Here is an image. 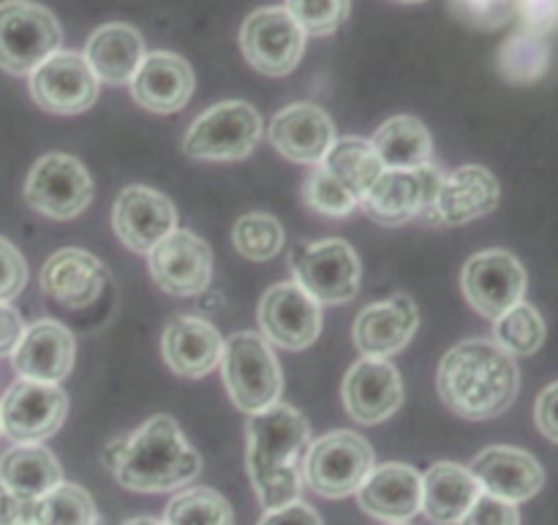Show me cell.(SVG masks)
I'll return each mask as SVG.
<instances>
[{"label":"cell","instance_id":"obj_1","mask_svg":"<svg viewBox=\"0 0 558 525\" xmlns=\"http://www.w3.org/2000/svg\"><path fill=\"white\" fill-rule=\"evenodd\" d=\"M436 390L452 414L472 423L496 419L521 390L518 359L488 338H469L441 357Z\"/></svg>","mask_w":558,"mask_h":525},{"label":"cell","instance_id":"obj_2","mask_svg":"<svg viewBox=\"0 0 558 525\" xmlns=\"http://www.w3.org/2000/svg\"><path fill=\"white\" fill-rule=\"evenodd\" d=\"M104 466L125 490L172 493L199 477L202 457L169 414H156L131 436L109 441Z\"/></svg>","mask_w":558,"mask_h":525},{"label":"cell","instance_id":"obj_3","mask_svg":"<svg viewBox=\"0 0 558 525\" xmlns=\"http://www.w3.org/2000/svg\"><path fill=\"white\" fill-rule=\"evenodd\" d=\"M248 436V474L262 510H281L300 501L303 490V457L311 444V425L289 403L259 414H251L245 425Z\"/></svg>","mask_w":558,"mask_h":525},{"label":"cell","instance_id":"obj_4","mask_svg":"<svg viewBox=\"0 0 558 525\" xmlns=\"http://www.w3.org/2000/svg\"><path fill=\"white\" fill-rule=\"evenodd\" d=\"M221 376L234 408L248 417L281 401V363L272 354L270 343L256 332H234L229 341H223Z\"/></svg>","mask_w":558,"mask_h":525},{"label":"cell","instance_id":"obj_5","mask_svg":"<svg viewBox=\"0 0 558 525\" xmlns=\"http://www.w3.org/2000/svg\"><path fill=\"white\" fill-rule=\"evenodd\" d=\"M63 47L58 16L33 0L0 3V69L14 76H31L38 65Z\"/></svg>","mask_w":558,"mask_h":525},{"label":"cell","instance_id":"obj_6","mask_svg":"<svg viewBox=\"0 0 558 525\" xmlns=\"http://www.w3.org/2000/svg\"><path fill=\"white\" fill-rule=\"evenodd\" d=\"M294 283L319 305H347L357 297L363 265L347 240L294 245L289 254Z\"/></svg>","mask_w":558,"mask_h":525},{"label":"cell","instance_id":"obj_7","mask_svg":"<svg viewBox=\"0 0 558 525\" xmlns=\"http://www.w3.org/2000/svg\"><path fill=\"white\" fill-rule=\"evenodd\" d=\"M374 468V447L352 430H332L308 444L303 483L322 499H347L360 490Z\"/></svg>","mask_w":558,"mask_h":525},{"label":"cell","instance_id":"obj_8","mask_svg":"<svg viewBox=\"0 0 558 525\" xmlns=\"http://www.w3.org/2000/svg\"><path fill=\"white\" fill-rule=\"evenodd\" d=\"M262 139V114L248 101H221L191 123L183 152L194 161H240Z\"/></svg>","mask_w":558,"mask_h":525},{"label":"cell","instance_id":"obj_9","mask_svg":"<svg viewBox=\"0 0 558 525\" xmlns=\"http://www.w3.org/2000/svg\"><path fill=\"white\" fill-rule=\"evenodd\" d=\"M445 174L425 163L417 169H385L368 194L363 196L360 207L371 221L381 227H403V223L423 218L430 221L436 196H439Z\"/></svg>","mask_w":558,"mask_h":525},{"label":"cell","instance_id":"obj_10","mask_svg":"<svg viewBox=\"0 0 558 525\" xmlns=\"http://www.w3.org/2000/svg\"><path fill=\"white\" fill-rule=\"evenodd\" d=\"M25 202L41 216L71 221L90 207L93 178L80 158L69 152H47L27 172Z\"/></svg>","mask_w":558,"mask_h":525},{"label":"cell","instance_id":"obj_11","mask_svg":"<svg viewBox=\"0 0 558 525\" xmlns=\"http://www.w3.org/2000/svg\"><path fill=\"white\" fill-rule=\"evenodd\" d=\"M69 417V395L58 384L16 379L0 398V434L14 444H41Z\"/></svg>","mask_w":558,"mask_h":525},{"label":"cell","instance_id":"obj_12","mask_svg":"<svg viewBox=\"0 0 558 525\" xmlns=\"http://www.w3.org/2000/svg\"><path fill=\"white\" fill-rule=\"evenodd\" d=\"M240 49L248 65L265 76H287L305 54V33L283 5H265L245 16Z\"/></svg>","mask_w":558,"mask_h":525},{"label":"cell","instance_id":"obj_13","mask_svg":"<svg viewBox=\"0 0 558 525\" xmlns=\"http://www.w3.org/2000/svg\"><path fill=\"white\" fill-rule=\"evenodd\" d=\"M529 278L521 259L505 248H488L474 254L463 265L461 289L466 303L485 319L496 321L512 305L526 297Z\"/></svg>","mask_w":558,"mask_h":525},{"label":"cell","instance_id":"obj_14","mask_svg":"<svg viewBox=\"0 0 558 525\" xmlns=\"http://www.w3.org/2000/svg\"><path fill=\"white\" fill-rule=\"evenodd\" d=\"M147 270L169 297H196L213 281V251L199 234L174 229L147 254Z\"/></svg>","mask_w":558,"mask_h":525},{"label":"cell","instance_id":"obj_15","mask_svg":"<svg viewBox=\"0 0 558 525\" xmlns=\"http://www.w3.org/2000/svg\"><path fill=\"white\" fill-rule=\"evenodd\" d=\"M259 330L270 346L303 352L322 335V305L294 281L276 283L259 303Z\"/></svg>","mask_w":558,"mask_h":525},{"label":"cell","instance_id":"obj_16","mask_svg":"<svg viewBox=\"0 0 558 525\" xmlns=\"http://www.w3.org/2000/svg\"><path fill=\"white\" fill-rule=\"evenodd\" d=\"M96 74L80 52H54L31 74V96L44 112L82 114L98 98Z\"/></svg>","mask_w":558,"mask_h":525},{"label":"cell","instance_id":"obj_17","mask_svg":"<svg viewBox=\"0 0 558 525\" xmlns=\"http://www.w3.org/2000/svg\"><path fill=\"white\" fill-rule=\"evenodd\" d=\"M112 227L125 248L147 256L178 229V210L161 191L147 188V185H129L120 191L112 207Z\"/></svg>","mask_w":558,"mask_h":525},{"label":"cell","instance_id":"obj_18","mask_svg":"<svg viewBox=\"0 0 558 525\" xmlns=\"http://www.w3.org/2000/svg\"><path fill=\"white\" fill-rule=\"evenodd\" d=\"M343 408L360 425L390 419L403 403V381L390 359L360 357L343 376Z\"/></svg>","mask_w":558,"mask_h":525},{"label":"cell","instance_id":"obj_19","mask_svg":"<svg viewBox=\"0 0 558 525\" xmlns=\"http://www.w3.org/2000/svg\"><path fill=\"white\" fill-rule=\"evenodd\" d=\"M420 310L409 294H392L390 300L365 305L352 327L354 346L363 357L390 359L403 352L417 335Z\"/></svg>","mask_w":558,"mask_h":525},{"label":"cell","instance_id":"obj_20","mask_svg":"<svg viewBox=\"0 0 558 525\" xmlns=\"http://www.w3.org/2000/svg\"><path fill=\"white\" fill-rule=\"evenodd\" d=\"M480 490L510 504L532 501L543 490L545 472L537 457L518 447H485L469 466Z\"/></svg>","mask_w":558,"mask_h":525},{"label":"cell","instance_id":"obj_21","mask_svg":"<svg viewBox=\"0 0 558 525\" xmlns=\"http://www.w3.org/2000/svg\"><path fill=\"white\" fill-rule=\"evenodd\" d=\"M76 359V341L60 321L41 319L25 327V335L11 354V365L20 379L60 384L69 379Z\"/></svg>","mask_w":558,"mask_h":525},{"label":"cell","instance_id":"obj_22","mask_svg":"<svg viewBox=\"0 0 558 525\" xmlns=\"http://www.w3.org/2000/svg\"><path fill=\"white\" fill-rule=\"evenodd\" d=\"M109 281V270L98 256L82 248H60L44 261L41 276V292L49 300L60 303L63 308L80 310L87 308L98 300Z\"/></svg>","mask_w":558,"mask_h":525},{"label":"cell","instance_id":"obj_23","mask_svg":"<svg viewBox=\"0 0 558 525\" xmlns=\"http://www.w3.org/2000/svg\"><path fill=\"white\" fill-rule=\"evenodd\" d=\"M499 199L501 188L496 174L477 163H466V167H458L445 174L428 223L466 227V223L494 212L499 207Z\"/></svg>","mask_w":558,"mask_h":525},{"label":"cell","instance_id":"obj_24","mask_svg":"<svg viewBox=\"0 0 558 525\" xmlns=\"http://www.w3.org/2000/svg\"><path fill=\"white\" fill-rule=\"evenodd\" d=\"M270 142L289 161L316 167L336 142V123L316 103H289L281 112L272 114Z\"/></svg>","mask_w":558,"mask_h":525},{"label":"cell","instance_id":"obj_25","mask_svg":"<svg viewBox=\"0 0 558 525\" xmlns=\"http://www.w3.org/2000/svg\"><path fill=\"white\" fill-rule=\"evenodd\" d=\"M131 98L156 114H174L194 96V71L174 52H147L129 82Z\"/></svg>","mask_w":558,"mask_h":525},{"label":"cell","instance_id":"obj_26","mask_svg":"<svg viewBox=\"0 0 558 525\" xmlns=\"http://www.w3.org/2000/svg\"><path fill=\"white\" fill-rule=\"evenodd\" d=\"M360 510L385 523H409L423 510V477L407 463L374 466L357 493Z\"/></svg>","mask_w":558,"mask_h":525},{"label":"cell","instance_id":"obj_27","mask_svg":"<svg viewBox=\"0 0 558 525\" xmlns=\"http://www.w3.org/2000/svg\"><path fill=\"white\" fill-rule=\"evenodd\" d=\"M161 354L169 370L183 379H205L221 365L223 338L199 316H174L161 335Z\"/></svg>","mask_w":558,"mask_h":525},{"label":"cell","instance_id":"obj_28","mask_svg":"<svg viewBox=\"0 0 558 525\" xmlns=\"http://www.w3.org/2000/svg\"><path fill=\"white\" fill-rule=\"evenodd\" d=\"M145 54V38L125 22L101 25L85 44L87 65L104 85H129Z\"/></svg>","mask_w":558,"mask_h":525},{"label":"cell","instance_id":"obj_29","mask_svg":"<svg viewBox=\"0 0 558 525\" xmlns=\"http://www.w3.org/2000/svg\"><path fill=\"white\" fill-rule=\"evenodd\" d=\"M483 493L477 479L461 463H434L423 474V510L436 525H458L463 521L477 496Z\"/></svg>","mask_w":558,"mask_h":525},{"label":"cell","instance_id":"obj_30","mask_svg":"<svg viewBox=\"0 0 558 525\" xmlns=\"http://www.w3.org/2000/svg\"><path fill=\"white\" fill-rule=\"evenodd\" d=\"M60 483L63 468L44 444H16L0 455V485L20 499H44Z\"/></svg>","mask_w":558,"mask_h":525},{"label":"cell","instance_id":"obj_31","mask_svg":"<svg viewBox=\"0 0 558 525\" xmlns=\"http://www.w3.org/2000/svg\"><path fill=\"white\" fill-rule=\"evenodd\" d=\"M371 147L385 169H417L434 158V136L423 120L412 114H396L381 123Z\"/></svg>","mask_w":558,"mask_h":525},{"label":"cell","instance_id":"obj_32","mask_svg":"<svg viewBox=\"0 0 558 525\" xmlns=\"http://www.w3.org/2000/svg\"><path fill=\"white\" fill-rule=\"evenodd\" d=\"M322 167H325L332 178L341 180L360 202L368 194L371 185L379 180V174L385 172V167H381V161L376 158L371 142L360 139V136H343V139L332 142L327 156L322 158Z\"/></svg>","mask_w":558,"mask_h":525},{"label":"cell","instance_id":"obj_33","mask_svg":"<svg viewBox=\"0 0 558 525\" xmlns=\"http://www.w3.org/2000/svg\"><path fill=\"white\" fill-rule=\"evenodd\" d=\"M548 327L543 314L532 303L512 305L507 314L494 321V341L505 349L510 357H532L543 349Z\"/></svg>","mask_w":558,"mask_h":525},{"label":"cell","instance_id":"obj_34","mask_svg":"<svg viewBox=\"0 0 558 525\" xmlns=\"http://www.w3.org/2000/svg\"><path fill=\"white\" fill-rule=\"evenodd\" d=\"M499 71L512 85H532L550 69V47L545 38L518 30L499 47Z\"/></svg>","mask_w":558,"mask_h":525},{"label":"cell","instance_id":"obj_35","mask_svg":"<svg viewBox=\"0 0 558 525\" xmlns=\"http://www.w3.org/2000/svg\"><path fill=\"white\" fill-rule=\"evenodd\" d=\"M167 525H234V512L221 493L210 488L180 490L163 512Z\"/></svg>","mask_w":558,"mask_h":525},{"label":"cell","instance_id":"obj_36","mask_svg":"<svg viewBox=\"0 0 558 525\" xmlns=\"http://www.w3.org/2000/svg\"><path fill=\"white\" fill-rule=\"evenodd\" d=\"M232 243L234 251L248 261H270L281 254L287 234L278 218L267 212H245L234 221Z\"/></svg>","mask_w":558,"mask_h":525},{"label":"cell","instance_id":"obj_37","mask_svg":"<svg viewBox=\"0 0 558 525\" xmlns=\"http://www.w3.org/2000/svg\"><path fill=\"white\" fill-rule=\"evenodd\" d=\"M36 525H98L96 501L80 485L60 483L38 499Z\"/></svg>","mask_w":558,"mask_h":525},{"label":"cell","instance_id":"obj_38","mask_svg":"<svg viewBox=\"0 0 558 525\" xmlns=\"http://www.w3.org/2000/svg\"><path fill=\"white\" fill-rule=\"evenodd\" d=\"M303 202L314 212H322V216L330 218H347L360 207L357 196L341 180L332 178L322 163H316L308 172V178H305Z\"/></svg>","mask_w":558,"mask_h":525},{"label":"cell","instance_id":"obj_39","mask_svg":"<svg viewBox=\"0 0 558 525\" xmlns=\"http://www.w3.org/2000/svg\"><path fill=\"white\" fill-rule=\"evenodd\" d=\"M283 9L303 27L305 36H332L352 14V0H287Z\"/></svg>","mask_w":558,"mask_h":525},{"label":"cell","instance_id":"obj_40","mask_svg":"<svg viewBox=\"0 0 558 525\" xmlns=\"http://www.w3.org/2000/svg\"><path fill=\"white\" fill-rule=\"evenodd\" d=\"M450 5L466 25L488 27V30L515 20V11L507 9L501 0H450Z\"/></svg>","mask_w":558,"mask_h":525},{"label":"cell","instance_id":"obj_41","mask_svg":"<svg viewBox=\"0 0 558 525\" xmlns=\"http://www.w3.org/2000/svg\"><path fill=\"white\" fill-rule=\"evenodd\" d=\"M27 261L14 243L0 237V303H9L25 289Z\"/></svg>","mask_w":558,"mask_h":525},{"label":"cell","instance_id":"obj_42","mask_svg":"<svg viewBox=\"0 0 558 525\" xmlns=\"http://www.w3.org/2000/svg\"><path fill=\"white\" fill-rule=\"evenodd\" d=\"M518 30L545 38L558 27V0H523L515 9Z\"/></svg>","mask_w":558,"mask_h":525},{"label":"cell","instance_id":"obj_43","mask_svg":"<svg viewBox=\"0 0 558 525\" xmlns=\"http://www.w3.org/2000/svg\"><path fill=\"white\" fill-rule=\"evenodd\" d=\"M458 525H521V512L510 501H501L496 496L480 493L472 510L463 515Z\"/></svg>","mask_w":558,"mask_h":525},{"label":"cell","instance_id":"obj_44","mask_svg":"<svg viewBox=\"0 0 558 525\" xmlns=\"http://www.w3.org/2000/svg\"><path fill=\"white\" fill-rule=\"evenodd\" d=\"M534 423L548 441L558 444V381L545 387L534 403Z\"/></svg>","mask_w":558,"mask_h":525},{"label":"cell","instance_id":"obj_45","mask_svg":"<svg viewBox=\"0 0 558 525\" xmlns=\"http://www.w3.org/2000/svg\"><path fill=\"white\" fill-rule=\"evenodd\" d=\"M38 501L20 499L0 485V525H36Z\"/></svg>","mask_w":558,"mask_h":525},{"label":"cell","instance_id":"obj_46","mask_svg":"<svg viewBox=\"0 0 558 525\" xmlns=\"http://www.w3.org/2000/svg\"><path fill=\"white\" fill-rule=\"evenodd\" d=\"M259 525H325V521H322L314 506L294 501V504L281 506V510L265 512Z\"/></svg>","mask_w":558,"mask_h":525},{"label":"cell","instance_id":"obj_47","mask_svg":"<svg viewBox=\"0 0 558 525\" xmlns=\"http://www.w3.org/2000/svg\"><path fill=\"white\" fill-rule=\"evenodd\" d=\"M22 335H25V321H22L20 310L11 303H0V357L14 354Z\"/></svg>","mask_w":558,"mask_h":525},{"label":"cell","instance_id":"obj_48","mask_svg":"<svg viewBox=\"0 0 558 525\" xmlns=\"http://www.w3.org/2000/svg\"><path fill=\"white\" fill-rule=\"evenodd\" d=\"M120 525H167L163 521H153V517H134V521H125Z\"/></svg>","mask_w":558,"mask_h":525},{"label":"cell","instance_id":"obj_49","mask_svg":"<svg viewBox=\"0 0 558 525\" xmlns=\"http://www.w3.org/2000/svg\"><path fill=\"white\" fill-rule=\"evenodd\" d=\"M501 3H505V5H507V9H512V11H515V9H518V5H521V3H523V0H501Z\"/></svg>","mask_w":558,"mask_h":525},{"label":"cell","instance_id":"obj_50","mask_svg":"<svg viewBox=\"0 0 558 525\" xmlns=\"http://www.w3.org/2000/svg\"><path fill=\"white\" fill-rule=\"evenodd\" d=\"M398 3H409V5H417V3H425V0H398Z\"/></svg>","mask_w":558,"mask_h":525},{"label":"cell","instance_id":"obj_51","mask_svg":"<svg viewBox=\"0 0 558 525\" xmlns=\"http://www.w3.org/2000/svg\"><path fill=\"white\" fill-rule=\"evenodd\" d=\"M387 525H409V523H387Z\"/></svg>","mask_w":558,"mask_h":525}]
</instances>
